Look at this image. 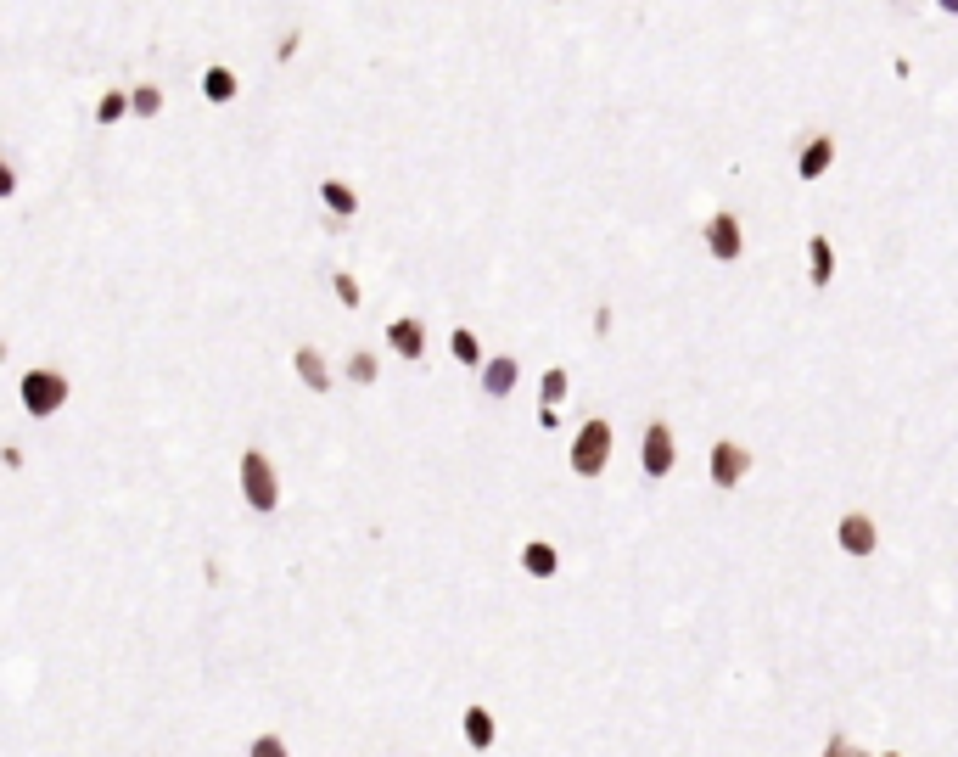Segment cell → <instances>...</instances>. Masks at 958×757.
Returning <instances> with one entry per match:
<instances>
[{"instance_id":"cell-1","label":"cell","mask_w":958,"mask_h":757,"mask_svg":"<svg viewBox=\"0 0 958 757\" xmlns=\"http://www.w3.org/2000/svg\"><path fill=\"white\" fill-rule=\"evenodd\" d=\"M241 500H247V511L269 516L275 505H281V472L269 466L264 449H241Z\"/></svg>"},{"instance_id":"cell-2","label":"cell","mask_w":958,"mask_h":757,"mask_svg":"<svg viewBox=\"0 0 958 757\" xmlns=\"http://www.w3.org/2000/svg\"><path fill=\"white\" fill-rule=\"evenodd\" d=\"M611 421H583L578 427V438H572V449H566V466H572V477H600L606 472V460H611Z\"/></svg>"},{"instance_id":"cell-3","label":"cell","mask_w":958,"mask_h":757,"mask_svg":"<svg viewBox=\"0 0 958 757\" xmlns=\"http://www.w3.org/2000/svg\"><path fill=\"white\" fill-rule=\"evenodd\" d=\"M835 163H841V135H835V129H807L802 146H796V180L818 186V180L835 174Z\"/></svg>"},{"instance_id":"cell-4","label":"cell","mask_w":958,"mask_h":757,"mask_svg":"<svg viewBox=\"0 0 958 757\" xmlns=\"http://www.w3.org/2000/svg\"><path fill=\"white\" fill-rule=\"evenodd\" d=\"M68 376L62 371H45V365H34V371L17 376V399H23V410L29 415H57L62 404H68Z\"/></svg>"},{"instance_id":"cell-5","label":"cell","mask_w":958,"mask_h":757,"mask_svg":"<svg viewBox=\"0 0 958 757\" xmlns=\"http://www.w3.org/2000/svg\"><path fill=\"white\" fill-rule=\"evenodd\" d=\"M751 466H757V455H751L740 438H718L712 449H706V477H712V488H740L751 477Z\"/></svg>"},{"instance_id":"cell-6","label":"cell","mask_w":958,"mask_h":757,"mask_svg":"<svg viewBox=\"0 0 958 757\" xmlns=\"http://www.w3.org/2000/svg\"><path fill=\"white\" fill-rule=\"evenodd\" d=\"M701 247L718 264H740L746 258V225H740V214H729V208H718V214L701 219Z\"/></svg>"},{"instance_id":"cell-7","label":"cell","mask_w":958,"mask_h":757,"mask_svg":"<svg viewBox=\"0 0 958 757\" xmlns=\"http://www.w3.org/2000/svg\"><path fill=\"white\" fill-rule=\"evenodd\" d=\"M314 197H320L331 225H353V219H359V202H365L348 174H320V180H314Z\"/></svg>"},{"instance_id":"cell-8","label":"cell","mask_w":958,"mask_h":757,"mask_svg":"<svg viewBox=\"0 0 958 757\" xmlns=\"http://www.w3.org/2000/svg\"><path fill=\"white\" fill-rule=\"evenodd\" d=\"M639 466H645L650 483L673 477V466H678V438H673V427H667V421H650V427H645V443H639Z\"/></svg>"},{"instance_id":"cell-9","label":"cell","mask_w":958,"mask_h":757,"mask_svg":"<svg viewBox=\"0 0 958 757\" xmlns=\"http://www.w3.org/2000/svg\"><path fill=\"white\" fill-rule=\"evenodd\" d=\"M197 96H202V107H236L241 101V73L230 68V62H208V68L197 73Z\"/></svg>"},{"instance_id":"cell-10","label":"cell","mask_w":958,"mask_h":757,"mask_svg":"<svg viewBox=\"0 0 958 757\" xmlns=\"http://www.w3.org/2000/svg\"><path fill=\"white\" fill-rule=\"evenodd\" d=\"M835 550L841 556H874L880 550V528H874V516H863V511H846L841 522H835Z\"/></svg>"},{"instance_id":"cell-11","label":"cell","mask_w":958,"mask_h":757,"mask_svg":"<svg viewBox=\"0 0 958 757\" xmlns=\"http://www.w3.org/2000/svg\"><path fill=\"white\" fill-rule=\"evenodd\" d=\"M835 270H841V258H835L830 230H813V236H807V286H813V292H830Z\"/></svg>"},{"instance_id":"cell-12","label":"cell","mask_w":958,"mask_h":757,"mask_svg":"<svg viewBox=\"0 0 958 757\" xmlns=\"http://www.w3.org/2000/svg\"><path fill=\"white\" fill-rule=\"evenodd\" d=\"M135 118L129 107V85H101L96 101H90V129H124Z\"/></svg>"},{"instance_id":"cell-13","label":"cell","mask_w":958,"mask_h":757,"mask_svg":"<svg viewBox=\"0 0 958 757\" xmlns=\"http://www.w3.org/2000/svg\"><path fill=\"white\" fill-rule=\"evenodd\" d=\"M516 382H522V359H516V354L482 359V393H488V399H510Z\"/></svg>"},{"instance_id":"cell-14","label":"cell","mask_w":958,"mask_h":757,"mask_svg":"<svg viewBox=\"0 0 958 757\" xmlns=\"http://www.w3.org/2000/svg\"><path fill=\"white\" fill-rule=\"evenodd\" d=\"M387 348L398 359H426V326L415 315H393L387 320Z\"/></svg>"},{"instance_id":"cell-15","label":"cell","mask_w":958,"mask_h":757,"mask_svg":"<svg viewBox=\"0 0 958 757\" xmlns=\"http://www.w3.org/2000/svg\"><path fill=\"white\" fill-rule=\"evenodd\" d=\"M292 371H297V382L309 387V393H331V365H325V354L314 343H297L292 348Z\"/></svg>"},{"instance_id":"cell-16","label":"cell","mask_w":958,"mask_h":757,"mask_svg":"<svg viewBox=\"0 0 958 757\" xmlns=\"http://www.w3.org/2000/svg\"><path fill=\"white\" fill-rule=\"evenodd\" d=\"M129 107H135V124H163L169 90L157 85V79H135V85H129Z\"/></svg>"},{"instance_id":"cell-17","label":"cell","mask_w":958,"mask_h":757,"mask_svg":"<svg viewBox=\"0 0 958 757\" xmlns=\"http://www.w3.org/2000/svg\"><path fill=\"white\" fill-rule=\"evenodd\" d=\"M522 572L527 578H555L561 572V550L550 539H527L522 544Z\"/></svg>"},{"instance_id":"cell-18","label":"cell","mask_w":958,"mask_h":757,"mask_svg":"<svg viewBox=\"0 0 958 757\" xmlns=\"http://www.w3.org/2000/svg\"><path fill=\"white\" fill-rule=\"evenodd\" d=\"M449 354L460 359V365H477V371H482V359H488V354H482V337L471 326H454L449 331Z\"/></svg>"},{"instance_id":"cell-19","label":"cell","mask_w":958,"mask_h":757,"mask_svg":"<svg viewBox=\"0 0 958 757\" xmlns=\"http://www.w3.org/2000/svg\"><path fill=\"white\" fill-rule=\"evenodd\" d=\"M465 741L477 746V752L494 746V713H488V707H465Z\"/></svg>"},{"instance_id":"cell-20","label":"cell","mask_w":958,"mask_h":757,"mask_svg":"<svg viewBox=\"0 0 958 757\" xmlns=\"http://www.w3.org/2000/svg\"><path fill=\"white\" fill-rule=\"evenodd\" d=\"M566 393H572V371H566V365H550V371H544V382H538V399H544V410H555Z\"/></svg>"},{"instance_id":"cell-21","label":"cell","mask_w":958,"mask_h":757,"mask_svg":"<svg viewBox=\"0 0 958 757\" xmlns=\"http://www.w3.org/2000/svg\"><path fill=\"white\" fill-rule=\"evenodd\" d=\"M342 376H348L353 387H370L381 376V365H376V354H365V348H353L348 354V365H342Z\"/></svg>"},{"instance_id":"cell-22","label":"cell","mask_w":958,"mask_h":757,"mask_svg":"<svg viewBox=\"0 0 958 757\" xmlns=\"http://www.w3.org/2000/svg\"><path fill=\"white\" fill-rule=\"evenodd\" d=\"M331 292H337L342 309H359V303H365V286H359L353 270H331Z\"/></svg>"},{"instance_id":"cell-23","label":"cell","mask_w":958,"mask_h":757,"mask_svg":"<svg viewBox=\"0 0 958 757\" xmlns=\"http://www.w3.org/2000/svg\"><path fill=\"white\" fill-rule=\"evenodd\" d=\"M17 186H23V180H17V158H6V163H0V197L12 202Z\"/></svg>"},{"instance_id":"cell-24","label":"cell","mask_w":958,"mask_h":757,"mask_svg":"<svg viewBox=\"0 0 958 757\" xmlns=\"http://www.w3.org/2000/svg\"><path fill=\"white\" fill-rule=\"evenodd\" d=\"M824 757H869L863 746H852L846 735H830V746H824Z\"/></svg>"},{"instance_id":"cell-25","label":"cell","mask_w":958,"mask_h":757,"mask_svg":"<svg viewBox=\"0 0 958 757\" xmlns=\"http://www.w3.org/2000/svg\"><path fill=\"white\" fill-rule=\"evenodd\" d=\"M253 757H286V746L275 741V735H258V741H253Z\"/></svg>"},{"instance_id":"cell-26","label":"cell","mask_w":958,"mask_h":757,"mask_svg":"<svg viewBox=\"0 0 958 757\" xmlns=\"http://www.w3.org/2000/svg\"><path fill=\"white\" fill-rule=\"evenodd\" d=\"M936 12H942V17H958V0H936Z\"/></svg>"},{"instance_id":"cell-27","label":"cell","mask_w":958,"mask_h":757,"mask_svg":"<svg viewBox=\"0 0 958 757\" xmlns=\"http://www.w3.org/2000/svg\"><path fill=\"white\" fill-rule=\"evenodd\" d=\"M886 757H897V752H886Z\"/></svg>"}]
</instances>
